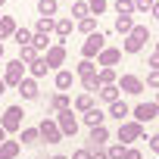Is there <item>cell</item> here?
Listing matches in <instances>:
<instances>
[{"label":"cell","instance_id":"32","mask_svg":"<svg viewBox=\"0 0 159 159\" xmlns=\"http://www.w3.org/2000/svg\"><path fill=\"white\" fill-rule=\"evenodd\" d=\"M94 72H97L94 59H81V62H78V69H75V75H78V78H84V75H94Z\"/></svg>","mask_w":159,"mask_h":159},{"label":"cell","instance_id":"8","mask_svg":"<svg viewBox=\"0 0 159 159\" xmlns=\"http://www.w3.org/2000/svg\"><path fill=\"white\" fill-rule=\"evenodd\" d=\"M38 131H41V140H47V143H59L62 140V131H59V125L53 119H44L38 125Z\"/></svg>","mask_w":159,"mask_h":159},{"label":"cell","instance_id":"7","mask_svg":"<svg viewBox=\"0 0 159 159\" xmlns=\"http://www.w3.org/2000/svg\"><path fill=\"white\" fill-rule=\"evenodd\" d=\"M116 84H119V91H122V94H131V97L143 94V78H137V75H131V72H128V75H122Z\"/></svg>","mask_w":159,"mask_h":159},{"label":"cell","instance_id":"3","mask_svg":"<svg viewBox=\"0 0 159 159\" xmlns=\"http://www.w3.org/2000/svg\"><path fill=\"white\" fill-rule=\"evenodd\" d=\"M103 47H106V34H103V31H94V34H88V41L81 44V56H84V59H94Z\"/></svg>","mask_w":159,"mask_h":159},{"label":"cell","instance_id":"28","mask_svg":"<svg viewBox=\"0 0 159 159\" xmlns=\"http://www.w3.org/2000/svg\"><path fill=\"white\" fill-rule=\"evenodd\" d=\"M72 16H78V22H81V19H88V16H91L88 0H75V3H72Z\"/></svg>","mask_w":159,"mask_h":159},{"label":"cell","instance_id":"17","mask_svg":"<svg viewBox=\"0 0 159 159\" xmlns=\"http://www.w3.org/2000/svg\"><path fill=\"white\" fill-rule=\"evenodd\" d=\"M53 81H56V91L62 94V91H69V88H72V81H75V75H72V72H66V69H59Z\"/></svg>","mask_w":159,"mask_h":159},{"label":"cell","instance_id":"20","mask_svg":"<svg viewBox=\"0 0 159 159\" xmlns=\"http://www.w3.org/2000/svg\"><path fill=\"white\" fill-rule=\"evenodd\" d=\"M28 72H31V78H44V75L50 72V66H47V59H44V56H38L34 62H28Z\"/></svg>","mask_w":159,"mask_h":159},{"label":"cell","instance_id":"30","mask_svg":"<svg viewBox=\"0 0 159 159\" xmlns=\"http://www.w3.org/2000/svg\"><path fill=\"white\" fill-rule=\"evenodd\" d=\"M31 38H34V31H28V28H16V31H13V41H16L19 47L31 44Z\"/></svg>","mask_w":159,"mask_h":159},{"label":"cell","instance_id":"46","mask_svg":"<svg viewBox=\"0 0 159 159\" xmlns=\"http://www.w3.org/2000/svg\"><path fill=\"white\" fill-rule=\"evenodd\" d=\"M150 13H153V16L159 19V0H153V7H150Z\"/></svg>","mask_w":159,"mask_h":159},{"label":"cell","instance_id":"23","mask_svg":"<svg viewBox=\"0 0 159 159\" xmlns=\"http://www.w3.org/2000/svg\"><path fill=\"white\" fill-rule=\"evenodd\" d=\"M128 112H131V109H128V103H125V100H116V103H109V116H112V119L125 122V119H128Z\"/></svg>","mask_w":159,"mask_h":159},{"label":"cell","instance_id":"21","mask_svg":"<svg viewBox=\"0 0 159 159\" xmlns=\"http://www.w3.org/2000/svg\"><path fill=\"white\" fill-rule=\"evenodd\" d=\"M119 94H122V91H119V84H106V88H100V91H97V97H100L103 103H116V100H119Z\"/></svg>","mask_w":159,"mask_h":159},{"label":"cell","instance_id":"47","mask_svg":"<svg viewBox=\"0 0 159 159\" xmlns=\"http://www.w3.org/2000/svg\"><path fill=\"white\" fill-rule=\"evenodd\" d=\"M3 140H7V131H3V128H0V143H3Z\"/></svg>","mask_w":159,"mask_h":159},{"label":"cell","instance_id":"22","mask_svg":"<svg viewBox=\"0 0 159 159\" xmlns=\"http://www.w3.org/2000/svg\"><path fill=\"white\" fill-rule=\"evenodd\" d=\"M69 106H72L69 94H53V97H50V112H62V109H69Z\"/></svg>","mask_w":159,"mask_h":159},{"label":"cell","instance_id":"40","mask_svg":"<svg viewBox=\"0 0 159 159\" xmlns=\"http://www.w3.org/2000/svg\"><path fill=\"white\" fill-rule=\"evenodd\" d=\"M150 7H153V0H134V10L137 13H147Z\"/></svg>","mask_w":159,"mask_h":159},{"label":"cell","instance_id":"35","mask_svg":"<svg viewBox=\"0 0 159 159\" xmlns=\"http://www.w3.org/2000/svg\"><path fill=\"white\" fill-rule=\"evenodd\" d=\"M116 13H119V16H131V13H137V10H134V0H116Z\"/></svg>","mask_w":159,"mask_h":159},{"label":"cell","instance_id":"6","mask_svg":"<svg viewBox=\"0 0 159 159\" xmlns=\"http://www.w3.org/2000/svg\"><path fill=\"white\" fill-rule=\"evenodd\" d=\"M56 125H59L62 137H75V131H78V119H75L72 106H69V109H62V112H56Z\"/></svg>","mask_w":159,"mask_h":159},{"label":"cell","instance_id":"5","mask_svg":"<svg viewBox=\"0 0 159 159\" xmlns=\"http://www.w3.org/2000/svg\"><path fill=\"white\" fill-rule=\"evenodd\" d=\"M22 78H25V62L22 59H10L7 62V75H3V84L7 88H19Z\"/></svg>","mask_w":159,"mask_h":159},{"label":"cell","instance_id":"9","mask_svg":"<svg viewBox=\"0 0 159 159\" xmlns=\"http://www.w3.org/2000/svg\"><path fill=\"white\" fill-rule=\"evenodd\" d=\"M44 59H47L50 69H59V66L66 62V44H50L47 53H44Z\"/></svg>","mask_w":159,"mask_h":159},{"label":"cell","instance_id":"37","mask_svg":"<svg viewBox=\"0 0 159 159\" xmlns=\"http://www.w3.org/2000/svg\"><path fill=\"white\" fill-rule=\"evenodd\" d=\"M106 156H109V159H125V156H128V147H125V143H116V147L106 150Z\"/></svg>","mask_w":159,"mask_h":159},{"label":"cell","instance_id":"12","mask_svg":"<svg viewBox=\"0 0 159 159\" xmlns=\"http://www.w3.org/2000/svg\"><path fill=\"white\" fill-rule=\"evenodd\" d=\"M109 140V131L103 128V125H97V128H91V137H88V150L91 153H97V150H103V143Z\"/></svg>","mask_w":159,"mask_h":159},{"label":"cell","instance_id":"36","mask_svg":"<svg viewBox=\"0 0 159 159\" xmlns=\"http://www.w3.org/2000/svg\"><path fill=\"white\" fill-rule=\"evenodd\" d=\"M78 31H81V34H94V31H97V19H94V16L81 19V22H78Z\"/></svg>","mask_w":159,"mask_h":159},{"label":"cell","instance_id":"48","mask_svg":"<svg viewBox=\"0 0 159 159\" xmlns=\"http://www.w3.org/2000/svg\"><path fill=\"white\" fill-rule=\"evenodd\" d=\"M0 59H3V41H0Z\"/></svg>","mask_w":159,"mask_h":159},{"label":"cell","instance_id":"44","mask_svg":"<svg viewBox=\"0 0 159 159\" xmlns=\"http://www.w3.org/2000/svg\"><path fill=\"white\" fill-rule=\"evenodd\" d=\"M91 159H109V156H106V150H97V153H91Z\"/></svg>","mask_w":159,"mask_h":159},{"label":"cell","instance_id":"43","mask_svg":"<svg viewBox=\"0 0 159 159\" xmlns=\"http://www.w3.org/2000/svg\"><path fill=\"white\" fill-rule=\"evenodd\" d=\"M147 140H150V150H153V153H159V134H150Z\"/></svg>","mask_w":159,"mask_h":159},{"label":"cell","instance_id":"33","mask_svg":"<svg viewBox=\"0 0 159 159\" xmlns=\"http://www.w3.org/2000/svg\"><path fill=\"white\" fill-rule=\"evenodd\" d=\"M19 59L28 66V62H34V59H38V50H34L31 44H25V47H19Z\"/></svg>","mask_w":159,"mask_h":159},{"label":"cell","instance_id":"27","mask_svg":"<svg viewBox=\"0 0 159 159\" xmlns=\"http://www.w3.org/2000/svg\"><path fill=\"white\" fill-rule=\"evenodd\" d=\"M81 88H84V94H97V91H100L97 72H94V75H84V78H81Z\"/></svg>","mask_w":159,"mask_h":159},{"label":"cell","instance_id":"18","mask_svg":"<svg viewBox=\"0 0 159 159\" xmlns=\"http://www.w3.org/2000/svg\"><path fill=\"white\" fill-rule=\"evenodd\" d=\"M53 28H56V19H50V16H41V19L34 22V34H47V38H50Z\"/></svg>","mask_w":159,"mask_h":159},{"label":"cell","instance_id":"11","mask_svg":"<svg viewBox=\"0 0 159 159\" xmlns=\"http://www.w3.org/2000/svg\"><path fill=\"white\" fill-rule=\"evenodd\" d=\"M156 112H159V106H156V103H137V106H134V122L147 125V122H153V119H156Z\"/></svg>","mask_w":159,"mask_h":159},{"label":"cell","instance_id":"24","mask_svg":"<svg viewBox=\"0 0 159 159\" xmlns=\"http://www.w3.org/2000/svg\"><path fill=\"white\" fill-rule=\"evenodd\" d=\"M56 10H59V3H56V0H38V13L41 16H56Z\"/></svg>","mask_w":159,"mask_h":159},{"label":"cell","instance_id":"31","mask_svg":"<svg viewBox=\"0 0 159 159\" xmlns=\"http://www.w3.org/2000/svg\"><path fill=\"white\" fill-rule=\"evenodd\" d=\"M19 140H22L25 147H31V143L41 140V131H38V128H22V137H19Z\"/></svg>","mask_w":159,"mask_h":159},{"label":"cell","instance_id":"14","mask_svg":"<svg viewBox=\"0 0 159 159\" xmlns=\"http://www.w3.org/2000/svg\"><path fill=\"white\" fill-rule=\"evenodd\" d=\"M81 119H84V125H88V128H97V125H103V122H106V112H103L100 106H91Z\"/></svg>","mask_w":159,"mask_h":159},{"label":"cell","instance_id":"13","mask_svg":"<svg viewBox=\"0 0 159 159\" xmlns=\"http://www.w3.org/2000/svg\"><path fill=\"white\" fill-rule=\"evenodd\" d=\"M16 91H19L25 100H38V94H41V91H38V81H34V78H22Z\"/></svg>","mask_w":159,"mask_h":159},{"label":"cell","instance_id":"41","mask_svg":"<svg viewBox=\"0 0 159 159\" xmlns=\"http://www.w3.org/2000/svg\"><path fill=\"white\" fill-rule=\"evenodd\" d=\"M72 159H91V150H88V147H81V150H75V153H72Z\"/></svg>","mask_w":159,"mask_h":159},{"label":"cell","instance_id":"2","mask_svg":"<svg viewBox=\"0 0 159 159\" xmlns=\"http://www.w3.org/2000/svg\"><path fill=\"white\" fill-rule=\"evenodd\" d=\"M22 119H25L22 106H10L3 116H0V128L3 131H22Z\"/></svg>","mask_w":159,"mask_h":159},{"label":"cell","instance_id":"52","mask_svg":"<svg viewBox=\"0 0 159 159\" xmlns=\"http://www.w3.org/2000/svg\"><path fill=\"white\" fill-rule=\"evenodd\" d=\"M3 3H7V0H0V7H3Z\"/></svg>","mask_w":159,"mask_h":159},{"label":"cell","instance_id":"1","mask_svg":"<svg viewBox=\"0 0 159 159\" xmlns=\"http://www.w3.org/2000/svg\"><path fill=\"white\" fill-rule=\"evenodd\" d=\"M147 41H150V28H147V25H134V28H131V34H125L122 50H125V53H140Z\"/></svg>","mask_w":159,"mask_h":159},{"label":"cell","instance_id":"34","mask_svg":"<svg viewBox=\"0 0 159 159\" xmlns=\"http://www.w3.org/2000/svg\"><path fill=\"white\" fill-rule=\"evenodd\" d=\"M106 7H109V0H88V10H91V16H97V19H100V13H106Z\"/></svg>","mask_w":159,"mask_h":159},{"label":"cell","instance_id":"26","mask_svg":"<svg viewBox=\"0 0 159 159\" xmlns=\"http://www.w3.org/2000/svg\"><path fill=\"white\" fill-rule=\"evenodd\" d=\"M91 106H94V94H78L75 97V109L78 112H88Z\"/></svg>","mask_w":159,"mask_h":159},{"label":"cell","instance_id":"25","mask_svg":"<svg viewBox=\"0 0 159 159\" xmlns=\"http://www.w3.org/2000/svg\"><path fill=\"white\" fill-rule=\"evenodd\" d=\"M97 81H100V88L116 84V81H119V78H116V69H100V72H97Z\"/></svg>","mask_w":159,"mask_h":159},{"label":"cell","instance_id":"49","mask_svg":"<svg viewBox=\"0 0 159 159\" xmlns=\"http://www.w3.org/2000/svg\"><path fill=\"white\" fill-rule=\"evenodd\" d=\"M153 103H156V106H159V94H156V100H153Z\"/></svg>","mask_w":159,"mask_h":159},{"label":"cell","instance_id":"29","mask_svg":"<svg viewBox=\"0 0 159 159\" xmlns=\"http://www.w3.org/2000/svg\"><path fill=\"white\" fill-rule=\"evenodd\" d=\"M131 28H134V19L131 16H119L116 19V31L119 34H131Z\"/></svg>","mask_w":159,"mask_h":159},{"label":"cell","instance_id":"42","mask_svg":"<svg viewBox=\"0 0 159 159\" xmlns=\"http://www.w3.org/2000/svg\"><path fill=\"white\" fill-rule=\"evenodd\" d=\"M147 66H150V69H153V72H159V53H153V56H150V59H147Z\"/></svg>","mask_w":159,"mask_h":159},{"label":"cell","instance_id":"50","mask_svg":"<svg viewBox=\"0 0 159 159\" xmlns=\"http://www.w3.org/2000/svg\"><path fill=\"white\" fill-rule=\"evenodd\" d=\"M53 159H69V156H53Z\"/></svg>","mask_w":159,"mask_h":159},{"label":"cell","instance_id":"51","mask_svg":"<svg viewBox=\"0 0 159 159\" xmlns=\"http://www.w3.org/2000/svg\"><path fill=\"white\" fill-rule=\"evenodd\" d=\"M156 53H159V41H156Z\"/></svg>","mask_w":159,"mask_h":159},{"label":"cell","instance_id":"16","mask_svg":"<svg viewBox=\"0 0 159 159\" xmlns=\"http://www.w3.org/2000/svg\"><path fill=\"white\" fill-rule=\"evenodd\" d=\"M19 25H16V19L13 16H0V41H7V38H13V31H16Z\"/></svg>","mask_w":159,"mask_h":159},{"label":"cell","instance_id":"19","mask_svg":"<svg viewBox=\"0 0 159 159\" xmlns=\"http://www.w3.org/2000/svg\"><path fill=\"white\" fill-rule=\"evenodd\" d=\"M72 28H75V25H72V19H56V28H53V31H56V38H59L56 44H62V41L72 34Z\"/></svg>","mask_w":159,"mask_h":159},{"label":"cell","instance_id":"45","mask_svg":"<svg viewBox=\"0 0 159 159\" xmlns=\"http://www.w3.org/2000/svg\"><path fill=\"white\" fill-rule=\"evenodd\" d=\"M125 159H143V156H140V150H128V156H125Z\"/></svg>","mask_w":159,"mask_h":159},{"label":"cell","instance_id":"10","mask_svg":"<svg viewBox=\"0 0 159 159\" xmlns=\"http://www.w3.org/2000/svg\"><path fill=\"white\" fill-rule=\"evenodd\" d=\"M119 59H122V50H119V47H103V50L97 53V66H103V69H112Z\"/></svg>","mask_w":159,"mask_h":159},{"label":"cell","instance_id":"4","mask_svg":"<svg viewBox=\"0 0 159 159\" xmlns=\"http://www.w3.org/2000/svg\"><path fill=\"white\" fill-rule=\"evenodd\" d=\"M119 140L122 143H131V140H143V125L140 122H119Z\"/></svg>","mask_w":159,"mask_h":159},{"label":"cell","instance_id":"38","mask_svg":"<svg viewBox=\"0 0 159 159\" xmlns=\"http://www.w3.org/2000/svg\"><path fill=\"white\" fill-rule=\"evenodd\" d=\"M31 47L41 53V50H47V47H50V38H47V34H34V38H31Z\"/></svg>","mask_w":159,"mask_h":159},{"label":"cell","instance_id":"15","mask_svg":"<svg viewBox=\"0 0 159 159\" xmlns=\"http://www.w3.org/2000/svg\"><path fill=\"white\" fill-rule=\"evenodd\" d=\"M19 150H22L19 140H3V143H0V159H16Z\"/></svg>","mask_w":159,"mask_h":159},{"label":"cell","instance_id":"39","mask_svg":"<svg viewBox=\"0 0 159 159\" xmlns=\"http://www.w3.org/2000/svg\"><path fill=\"white\" fill-rule=\"evenodd\" d=\"M143 88H159V72H153V69L147 72V84Z\"/></svg>","mask_w":159,"mask_h":159}]
</instances>
